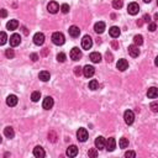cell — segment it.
<instances>
[{"label":"cell","instance_id":"obj_45","mask_svg":"<svg viewBox=\"0 0 158 158\" xmlns=\"http://www.w3.org/2000/svg\"><path fill=\"white\" fill-rule=\"evenodd\" d=\"M143 21H145V22H151V16L149 15H145V16H143Z\"/></svg>","mask_w":158,"mask_h":158},{"label":"cell","instance_id":"obj_34","mask_svg":"<svg viewBox=\"0 0 158 158\" xmlns=\"http://www.w3.org/2000/svg\"><path fill=\"white\" fill-rule=\"evenodd\" d=\"M5 56L6 57H8V58H10V59H11V58H14V56H15V53H14V49H6V51H5Z\"/></svg>","mask_w":158,"mask_h":158},{"label":"cell","instance_id":"obj_35","mask_svg":"<svg viewBox=\"0 0 158 158\" xmlns=\"http://www.w3.org/2000/svg\"><path fill=\"white\" fill-rule=\"evenodd\" d=\"M82 73H83V68L82 67H75L74 68V74L77 75V77H80Z\"/></svg>","mask_w":158,"mask_h":158},{"label":"cell","instance_id":"obj_26","mask_svg":"<svg viewBox=\"0 0 158 158\" xmlns=\"http://www.w3.org/2000/svg\"><path fill=\"white\" fill-rule=\"evenodd\" d=\"M4 135H5L8 138H13L14 136H15V132H14V128H13L11 126L5 127V130H4Z\"/></svg>","mask_w":158,"mask_h":158},{"label":"cell","instance_id":"obj_14","mask_svg":"<svg viewBox=\"0 0 158 158\" xmlns=\"http://www.w3.org/2000/svg\"><path fill=\"white\" fill-rule=\"evenodd\" d=\"M116 67H117V69L118 70H121V72H124V70H126L127 68H128V62L126 59H118V62L116 64Z\"/></svg>","mask_w":158,"mask_h":158},{"label":"cell","instance_id":"obj_20","mask_svg":"<svg viewBox=\"0 0 158 158\" xmlns=\"http://www.w3.org/2000/svg\"><path fill=\"white\" fill-rule=\"evenodd\" d=\"M6 104H8V106H15L17 104V96L16 95H9L8 98H6Z\"/></svg>","mask_w":158,"mask_h":158},{"label":"cell","instance_id":"obj_29","mask_svg":"<svg viewBox=\"0 0 158 158\" xmlns=\"http://www.w3.org/2000/svg\"><path fill=\"white\" fill-rule=\"evenodd\" d=\"M134 42H135L136 46H141L143 43V37H142L141 35H136L135 37H134Z\"/></svg>","mask_w":158,"mask_h":158},{"label":"cell","instance_id":"obj_23","mask_svg":"<svg viewBox=\"0 0 158 158\" xmlns=\"http://www.w3.org/2000/svg\"><path fill=\"white\" fill-rule=\"evenodd\" d=\"M90 61L93 63H99L101 61V55L99 52H93L90 53Z\"/></svg>","mask_w":158,"mask_h":158},{"label":"cell","instance_id":"obj_30","mask_svg":"<svg viewBox=\"0 0 158 158\" xmlns=\"http://www.w3.org/2000/svg\"><path fill=\"white\" fill-rule=\"evenodd\" d=\"M40 98H41V93H40V92H34L31 94V100L34 103H37L40 100Z\"/></svg>","mask_w":158,"mask_h":158},{"label":"cell","instance_id":"obj_9","mask_svg":"<svg viewBox=\"0 0 158 158\" xmlns=\"http://www.w3.org/2000/svg\"><path fill=\"white\" fill-rule=\"evenodd\" d=\"M94 73H95V68L93 67V66H85L84 68H83V74H84V77L85 78H90V77H93L94 75Z\"/></svg>","mask_w":158,"mask_h":158},{"label":"cell","instance_id":"obj_31","mask_svg":"<svg viewBox=\"0 0 158 158\" xmlns=\"http://www.w3.org/2000/svg\"><path fill=\"white\" fill-rule=\"evenodd\" d=\"M124 5L122 0H113V8L114 9H121Z\"/></svg>","mask_w":158,"mask_h":158},{"label":"cell","instance_id":"obj_24","mask_svg":"<svg viewBox=\"0 0 158 158\" xmlns=\"http://www.w3.org/2000/svg\"><path fill=\"white\" fill-rule=\"evenodd\" d=\"M17 26H19V21L17 20H10L8 24H6V28L8 30H16Z\"/></svg>","mask_w":158,"mask_h":158},{"label":"cell","instance_id":"obj_48","mask_svg":"<svg viewBox=\"0 0 158 158\" xmlns=\"http://www.w3.org/2000/svg\"><path fill=\"white\" fill-rule=\"evenodd\" d=\"M3 142V138H1V136H0V143H1Z\"/></svg>","mask_w":158,"mask_h":158},{"label":"cell","instance_id":"obj_38","mask_svg":"<svg viewBox=\"0 0 158 158\" xmlns=\"http://www.w3.org/2000/svg\"><path fill=\"white\" fill-rule=\"evenodd\" d=\"M61 10H62L63 14H68V11H69V5H68V4H63L62 6H61Z\"/></svg>","mask_w":158,"mask_h":158},{"label":"cell","instance_id":"obj_32","mask_svg":"<svg viewBox=\"0 0 158 158\" xmlns=\"http://www.w3.org/2000/svg\"><path fill=\"white\" fill-rule=\"evenodd\" d=\"M6 41H8V36H6L5 32H0V46L5 45Z\"/></svg>","mask_w":158,"mask_h":158},{"label":"cell","instance_id":"obj_17","mask_svg":"<svg viewBox=\"0 0 158 158\" xmlns=\"http://www.w3.org/2000/svg\"><path fill=\"white\" fill-rule=\"evenodd\" d=\"M94 31L96 34H103L104 31H105V24L103 22V21H99V22H96L94 25Z\"/></svg>","mask_w":158,"mask_h":158},{"label":"cell","instance_id":"obj_47","mask_svg":"<svg viewBox=\"0 0 158 158\" xmlns=\"http://www.w3.org/2000/svg\"><path fill=\"white\" fill-rule=\"evenodd\" d=\"M143 1H145V3H149L151 0H143Z\"/></svg>","mask_w":158,"mask_h":158},{"label":"cell","instance_id":"obj_18","mask_svg":"<svg viewBox=\"0 0 158 158\" xmlns=\"http://www.w3.org/2000/svg\"><path fill=\"white\" fill-rule=\"evenodd\" d=\"M78 154V147L77 146H74V145H72L69 146L67 148V156H69V157H75Z\"/></svg>","mask_w":158,"mask_h":158},{"label":"cell","instance_id":"obj_13","mask_svg":"<svg viewBox=\"0 0 158 158\" xmlns=\"http://www.w3.org/2000/svg\"><path fill=\"white\" fill-rule=\"evenodd\" d=\"M20 42H21V37H20V35H17V34H14L11 37H10V45L13 46V47H16V46H19L20 45Z\"/></svg>","mask_w":158,"mask_h":158},{"label":"cell","instance_id":"obj_33","mask_svg":"<svg viewBox=\"0 0 158 158\" xmlns=\"http://www.w3.org/2000/svg\"><path fill=\"white\" fill-rule=\"evenodd\" d=\"M66 58H67L66 55H64V53H62V52L57 55V61H58V62H61V63H63L64 61H66Z\"/></svg>","mask_w":158,"mask_h":158},{"label":"cell","instance_id":"obj_3","mask_svg":"<svg viewBox=\"0 0 158 158\" xmlns=\"http://www.w3.org/2000/svg\"><path fill=\"white\" fill-rule=\"evenodd\" d=\"M124 120H125V122H126L127 125H132V124H134V120H135V114H134V111H131V110L125 111V114H124Z\"/></svg>","mask_w":158,"mask_h":158},{"label":"cell","instance_id":"obj_10","mask_svg":"<svg viewBox=\"0 0 158 158\" xmlns=\"http://www.w3.org/2000/svg\"><path fill=\"white\" fill-rule=\"evenodd\" d=\"M70 58L73 59V61H79V59L82 58V52H80V49H79L78 47L72 48V51H70Z\"/></svg>","mask_w":158,"mask_h":158},{"label":"cell","instance_id":"obj_7","mask_svg":"<svg viewBox=\"0 0 158 158\" xmlns=\"http://www.w3.org/2000/svg\"><path fill=\"white\" fill-rule=\"evenodd\" d=\"M127 11L130 15H136V14H138L140 11V6L137 3H130L127 6Z\"/></svg>","mask_w":158,"mask_h":158},{"label":"cell","instance_id":"obj_28","mask_svg":"<svg viewBox=\"0 0 158 158\" xmlns=\"http://www.w3.org/2000/svg\"><path fill=\"white\" fill-rule=\"evenodd\" d=\"M118 146H120V148H127L128 147V140L127 138H120V142H118Z\"/></svg>","mask_w":158,"mask_h":158},{"label":"cell","instance_id":"obj_40","mask_svg":"<svg viewBox=\"0 0 158 158\" xmlns=\"http://www.w3.org/2000/svg\"><path fill=\"white\" fill-rule=\"evenodd\" d=\"M125 157H131V158H135L136 157V153L134 152V151H127L126 153H125Z\"/></svg>","mask_w":158,"mask_h":158},{"label":"cell","instance_id":"obj_25","mask_svg":"<svg viewBox=\"0 0 158 158\" xmlns=\"http://www.w3.org/2000/svg\"><path fill=\"white\" fill-rule=\"evenodd\" d=\"M69 35L72 36V37H78L79 35H80V30H79V27L77 26H70L69 27Z\"/></svg>","mask_w":158,"mask_h":158},{"label":"cell","instance_id":"obj_27","mask_svg":"<svg viewBox=\"0 0 158 158\" xmlns=\"http://www.w3.org/2000/svg\"><path fill=\"white\" fill-rule=\"evenodd\" d=\"M98 88H99L98 80H95V79H92V80L89 82V89H92V90H96Z\"/></svg>","mask_w":158,"mask_h":158},{"label":"cell","instance_id":"obj_19","mask_svg":"<svg viewBox=\"0 0 158 158\" xmlns=\"http://www.w3.org/2000/svg\"><path fill=\"white\" fill-rule=\"evenodd\" d=\"M147 96H148L149 99H156L158 96V89L156 87L149 88L148 90H147Z\"/></svg>","mask_w":158,"mask_h":158},{"label":"cell","instance_id":"obj_6","mask_svg":"<svg viewBox=\"0 0 158 158\" xmlns=\"http://www.w3.org/2000/svg\"><path fill=\"white\" fill-rule=\"evenodd\" d=\"M105 148L109 151V152H113V151L116 148V141H115L114 137L107 138V141H105Z\"/></svg>","mask_w":158,"mask_h":158},{"label":"cell","instance_id":"obj_2","mask_svg":"<svg viewBox=\"0 0 158 158\" xmlns=\"http://www.w3.org/2000/svg\"><path fill=\"white\" fill-rule=\"evenodd\" d=\"M77 138H78V141H80V142H85L88 140V131L85 130V128L80 127L77 131Z\"/></svg>","mask_w":158,"mask_h":158},{"label":"cell","instance_id":"obj_41","mask_svg":"<svg viewBox=\"0 0 158 158\" xmlns=\"http://www.w3.org/2000/svg\"><path fill=\"white\" fill-rule=\"evenodd\" d=\"M156 28H157V25L154 24V22H149V25H148V30L149 31H156Z\"/></svg>","mask_w":158,"mask_h":158},{"label":"cell","instance_id":"obj_37","mask_svg":"<svg viewBox=\"0 0 158 158\" xmlns=\"http://www.w3.org/2000/svg\"><path fill=\"white\" fill-rule=\"evenodd\" d=\"M48 138L51 140L52 142H56V141H57V135H56L53 131H51V132H49V134H48Z\"/></svg>","mask_w":158,"mask_h":158},{"label":"cell","instance_id":"obj_44","mask_svg":"<svg viewBox=\"0 0 158 158\" xmlns=\"http://www.w3.org/2000/svg\"><path fill=\"white\" fill-rule=\"evenodd\" d=\"M30 58H31L32 61H34V62H36V61H37V59H38V56H37V55H36V53H32V55L30 56Z\"/></svg>","mask_w":158,"mask_h":158},{"label":"cell","instance_id":"obj_42","mask_svg":"<svg viewBox=\"0 0 158 158\" xmlns=\"http://www.w3.org/2000/svg\"><path fill=\"white\" fill-rule=\"evenodd\" d=\"M6 16H8V11H6V9L0 10V17H6Z\"/></svg>","mask_w":158,"mask_h":158},{"label":"cell","instance_id":"obj_43","mask_svg":"<svg viewBox=\"0 0 158 158\" xmlns=\"http://www.w3.org/2000/svg\"><path fill=\"white\" fill-rule=\"evenodd\" d=\"M106 61L107 62H113V55L110 52H106Z\"/></svg>","mask_w":158,"mask_h":158},{"label":"cell","instance_id":"obj_4","mask_svg":"<svg viewBox=\"0 0 158 158\" xmlns=\"http://www.w3.org/2000/svg\"><path fill=\"white\" fill-rule=\"evenodd\" d=\"M93 46V40L90 36H84L83 40H82V47H83L84 49H90Z\"/></svg>","mask_w":158,"mask_h":158},{"label":"cell","instance_id":"obj_46","mask_svg":"<svg viewBox=\"0 0 158 158\" xmlns=\"http://www.w3.org/2000/svg\"><path fill=\"white\" fill-rule=\"evenodd\" d=\"M47 53H48V49H47V48H45L43 51H42V56H46Z\"/></svg>","mask_w":158,"mask_h":158},{"label":"cell","instance_id":"obj_22","mask_svg":"<svg viewBox=\"0 0 158 158\" xmlns=\"http://www.w3.org/2000/svg\"><path fill=\"white\" fill-rule=\"evenodd\" d=\"M38 78L41 79L42 82H48L49 78H51V74H49V72H47V70H42V72H40Z\"/></svg>","mask_w":158,"mask_h":158},{"label":"cell","instance_id":"obj_39","mask_svg":"<svg viewBox=\"0 0 158 158\" xmlns=\"http://www.w3.org/2000/svg\"><path fill=\"white\" fill-rule=\"evenodd\" d=\"M151 109H152L153 113H157V111H158V103L154 101V103L151 104Z\"/></svg>","mask_w":158,"mask_h":158},{"label":"cell","instance_id":"obj_15","mask_svg":"<svg viewBox=\"0 0 158 158\" xmlns=\"http://www.w3.org/2000/svg\"><path fill=\"white\" fill-rule=\"evenodd\" d=\"M34 156L37 157V158H43V157L46 156L45 149L42 148V147H40V146L35 147V148H34Z\"/></svg>","mask_w":158,"mask_h":158},{"label":"cell","instance_id":"obj_8","mask_svg":"<svg viewBox=\"0 0 158 158\" xmlns=\"http://www.w3.org/2000/svg\"><path fill=\"white\" fill-rule=\"evenodd\" d=\"M34 42H35V45H37V46L43 45L45 43V35L42 34V32H37V34H35Z\"/></svg>","mask_w":158,"mask_h":158},{"label":"cell","instance_id":"obj_16","mask_svg":"<svg viewBox=\"0 0 158 158\" xmlns=\"http://www.w3.org/2000/svg\"><path fill=\"white\" fill-rule=\"evenodd\" d=\"M47 10H48V11L51 13V14H56V13L59 10V5L57 4L56 1H51V3H49V4L47 5Z\"/></svg>","mask_w":158,"mask_h":158},{"label":"cell","instance_id":"obj_36","mask_svg":"<svg viewBox=\"0 0 158 158\" xmlns=\"http://www.w3.org/2000/svg\"><path fill=\"white\" fill-rule=\"evenodd\" d=\"M89 157H93V158H95L96 156H98V151H96V148H92V149H89Z\"/></svg>","mask_w":158,"mask_h":158},{"label":"cell","instance_id":"obj_5","mask_svg":"<svg viewBox=\"0 0 158 158\" xmlns=\"http://www.w3.org/2000/svg\"><path fill=\"white\" fill-rule=\"evenodd\" d=\"M53 104H55L53 98H51V96H46L43 99V103H42V107H43L45 110H49L53 107Z\"/></svg>","mask_w":158,"mask_h":158},{"label":"cell","instance_id":"obj_1","mask_svg":"<svg viewBox=\"0 0 158 158\" xmlns=\"http://www.w3.org/2000/svg\"><path fill=\"white\" fill-rule=\"evenodd\" d=\"M64 41H66V38H64V35L62 32H55V34L52 35V42L57 46H62L64 43Z\"/></svg>","mask_w":158,"mask_h":158},{"label":"cell","instance_id":"obj_12","mask_svg":"<svg viewBox=\"0 0 158 158\" xmlns=\"http://www.w3.org/2000/svg\"><path fill=\"white\" fill-rule=\"evenodd\" d=\"M95 147H96V149H104V148H105V138H104L103 136L96 137V140H95Z\"/></svg>","mask_w":158,"mask_h":158},{"label":"cell","instance_id":"obj_11","mask_svg":"<svg viewBox=\"0 0 158 158\" xmlns=\"http://www.w3.org/2000/svg\"><path fill=\"white\" fill-rule=\"evenodd\" d=\"M128 53H130V56H131V57H134V58L138 57V55H140L138 46H136V45H131V46H128Z\"/></svg>","mask_w":158,"mask_h":158},{"label":"cell","instance_id":"obj_21","mask_svg":"<svg viewBox=\"0 0 158 158\" xmlns=\"http://www.w3.org/2000/svg\"><path fill=\"white\" fill-rule=\"evenodd\" d=\"M109 34H110V36L113 38H116V37H118V36H120L121 31H120V28H118L117 26H113V27H110Z\"/></svg>","mask_w":158,"mask_h":158}]
</instances>
